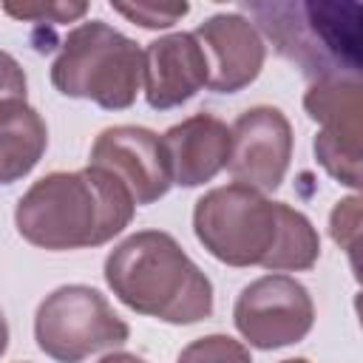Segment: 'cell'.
<instances>
[{"label": "cell", "instance_id": "6da1fadb", "mask_svg": "<svg viewBox=\"0 0 363 363\" xmlns=\"http://www.w3.org/2000/svg\"><path fill=\"white\" fill-rule=\"evenodd\" d=\"M193 233L227 267L301 272L320 255V235L301 210L238 182L213 187L196 201Z\"/></svg>", "mask_w": 363, "mask_h": 363}, {"label": "cell", "instance_id": "7a4b0ae2", "mask_svg": "<svg viewBox=\"0 0 363 363\" xmlns=\"http://www.w3.org/2000/svg\"><path fill=\"white\" fill-rule=\"evenodd\" d=\"M128 187L102 167L57 170L37 179L14 207L17 233L51 252L108 244L133 218Z\"/></svg>", "mask_w": 363, "mask_h": 363}, {"label": "cell", "instance_id": "3957f363", "mask_svg": "<svg viewBox=\"0 0 363 363\" xmlns=\"http://www.w3.org/2000/svg\"><path fill=\"white\" fill-rule=\"evenodd\" d=\"M105 284L133 312L187 326L213 315V284L164 230H139L105 258Z\"/></svg>", "mask_w": 363, "mask_h": 363}, {"label": "cell", "instance_id": "277c9868", "mask_svg": "<svg viewBox=\"0 0 363 363\" xmlns=\"http://www.w3.org/2000/svg\"><path fill=\"white\" fill-rule=\"evenodd\" d=\"M142 48L102 20L71 28L51 62V85L71 99H91L105 111H125L142 88Z\"/></svg>", "mask_w": 363, "mask_h": 363}, {"label": "cell", "instance_id": "5b68a950", "mask_svg": "<svg viewBox=\"0 0 363 363\" xmlns=\"http://www.w3.org/2000/svg\"><path fill=\"white\" fill-rule=\"evenodd\" d=\"M261 31L272 40L275 51L301 65L312 79L323 77H357V28L343 31L354 3H247Z\"/></svg>", "mask_w": 363, "mask_h": 363}, {"label": "cell", "instance_id": "8992f818", "mask_svg": "<svg viewBox=\"0 0 363 363\" xmlns=\"http://www.w3.org/2000/svg\"><path fill=\"white\" fill-rule=\"evenodd\" d=\"M128 337L130 326L99 289L85 284L57 286L34 315V340L57 363H82L96 352L128 343Z\"/></svg>", "mask_w": 363, "mask_h": 363}, {"label": "cell", "instance_id": "52a82bcc", "mask_svg": "<svg viewBox=\"0 0 363 363\" xmlns=\"http://www.w3.org/2000/svg\"><path fill=\"white\" fill-rule=\"evenodd\" d=\"M233 323L250 346L272 352L309 335L315 323V303L298 278L269 272L238 292Z\"/></svg>", "mask_w": 363, "mask_h": 363}, {"label": "cell", "instance_id": "ba28073f", "mask_svg": "<svg viewBox=\"0 0 363 363\" xmlns=\"http://www.w3.org/2000/svg\"><path fill=\"white\" fill-rule=\"evenodd\" d=\"M309 119L320 122L312 150L318 164L340 184L360 187V82L357 77L312 79L303 94Z\"/></svg>", "mask_w": 363, "mask_h": 363}, {"label": "cell", "instance_id": "9c48e42d", "mask_svg": "<svg viewBox=\"0 0 363 363\" xmlns=\"http://www.w3.org/2000/svg\"><path fill=\"white\" fill-rule=\"evenodd\" d=\"M230 136V176L261 193L278 190L292 159V125L286 113L275 105L247 108L233 122Z\"/></svg>", "mask_w": 363, "mask_h": 363}, {"label": "cell", "instance_id": "30bf717a", "mask_svg": "<svg viewBox=\"0 0 363 363\" xmlns=\"http://www.w3.org/2000/svg\"><path fill=\"white\" fill-rule=\"evenodd\" d=\"M91 164L116 176L133 204H153L173 187L167 147L159 133L139 125L105 128L91 145Z\"/></svg>", "mask_w": 363, "mask_h": 363}, {"label": "cell", "instance_id": "8fae6325", "mask_svg": "<svg viewBox=\"0 0 363 363\" xmlns=\"http://www.w3.org/2000/svg\"><path fill=\"white\" fill-rule=\"evenodd\" d=\"M193 37L201 43L210 62V91L238 94L241 88L258 79L267 60V45L255 23H250L244 14H213L204 23H199Z\"/></svg>", "mask_w": 363, "mask_h": 363}, {"label": "cell", "instance_id": "7c38bea8", "mask_svg": "<svg viewBox=\"0 0 363 363\" xmlns=\"http://www.w3.org/2000/svg\"><path fill=\"white\" fill-rule=\"evenodd\" d=\"M142 85L153 111H170L190 102L210 82V62L193 31H173L147 43Z\"/></svg>", "mask_w": 363, "mask_h": 363}, {"label": "cell", "instance_id": "4fadbf2b", "mask_svg": "<svg viewBox=\"0 0 363 363\" xmlns=\"http://www.w3.org/2000/svg\"><path fill=\"white\" fill-rule=\"evenodd\" d=\"M170 159L173 184L179 187H199L213 182L230 159L233 136L230 128L213 113H193L162 136Z\"/></svg>", "mask_w": 363, "mask_h": 363}, {"label": "cell", "instance_id": "5bb4252c", "mask_svg": "<svg viewBox=\"0 0 363 363\" xmlns=\"http://www.w3.org/2000/svg\"><path fill=\"white\" fill-rule=\"evenodd\" d=\"M48 147L45 119L26 99L0 102V184L28 176Z\"/></svg>", "mask_w": 363, "mask_h": 363}, {"label": "cell", "instance_id": "9a60e30c", "mask_svg": "<svg viewBox=\"0 0 363 363\" xmlns=\"http://www.w3.org/2000/svg\"><path fill=\"white\" fill-rule=\"evenodd\" d=\"M176 363H252L250 349L230 335H204L187 343Z\"/></svg>", "mask_w": 363, "mask_h": 363}, {"label": "cell", "instance_id": "2e32d148", "mask_svg": "<svg viewBox=\"0 0 363 363\" xmlns=\"http://www.w3.org/2000/svg\"><path fill=\"white\" fill-rule=\"evenodd\" d=\"M113 11H119L122 17H128L130 23L142 26V28H170L173 23H179L190 6L187 3H176V6H159V3H111Z\"/></svg>", "mask_w": 363, "mask_h": 363}, {"label": "cell", "instance_id": "e0dca14e", "mask_svg": "<svg viewBox=\"0 0 363 363\" xmlns=\"http://www.w3.org/2000/svg\"><path fill=\"white\" fill-rule=\"evenodd\" d=\"M3 11L17 17V20H34V23H54V26H60V23L79 20L88 11V6L85 3H26V6L6 3Z\"/></svg>", "mask_w": 363, "mask_h": 363}, {"label": "cell", "instance_id": "ac0fdd59", "mask_svg": "<svg viewBox=\"0 0 363 363\" xmlns=\"http://www.w3.org/2000/svg\"><path fill=\"white\" fill-rule=\"evenodd\" d=\"M357 224H360V199L349 196L337 201L329 216V233L352 255V264H354V250H357Z\"/></svg>", "mask_w": 363, "mask_h": 363}, {"label": "cell", "instance_id": "d6986e66", "mask_svg": "<svg viewBox=\"0 0 363 363\" xmlns=\"http://www.w3.org/2000/svg\"><path fill=\"white\" fill-rule=\"evenodd\" d=\"M26 71L23 65L9 54L0 51V102L3 99H26Z\"/></svg>", "mask_w": 363, "mask_h": 363}, {"label": "cell", "instance_id": "ffe728a7", "mask_svg": "<svg viewBox=\"0 0 363 363\" xmlns=\"http://www.w3.org/2000/svg\"><path fill=\"white\" fill-rule=\"evenodd\" d=\"M99 363H145V360L139 354H130V352H111Z\"/></svg>", "mask_w": 363, "mask_h": 363}, {"label": "cell", "instance_id": "44dd1931", "mask_svg": "<svg viewBox=\"0 0 363 363\" xmlns=\"http://www.w3.org/2000/svg\"><path fill=\"white\" fill-rule=\"evenodd\" d=\"M6 349H9V323H6L3 309H0V357L6 354Z\"/></svg>", "mask_w": 363, "mask_h": 363}, {"label": "cell", "instance_id": "7402d4cb", "mask_svg": "<svg viewBox=\"0 0 363 363\" xmlns=\"http://www.w3.org/2000/svg\"><path fill=\"white\" fill-rule=\"evenodd\" d=\"M281 363H309L306 357H289V360H281Z\"/></svg>", "mask_w": 363, "mask_h": 363}]
</instances>
